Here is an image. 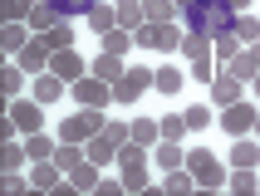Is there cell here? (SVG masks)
<instances>
[{"label": "cell", "instance_id": "obj_1", "mask_svg": "<svg viewBox=\"0 0 260 196\" xmlns=\"http://www.w3.org/2000/svg\"><path fill=\"white\" fill-rule=\"evenodd\" d=\"M236 5L231 0H187L182 10H177V20H182V29L187 35H206V40H216V35H226V29H236Z\"/></svg>", "mask_w": 260, "mask_h": 196}, {"label": "cell", "instance_id": "obj_2", "mask_svg": "<svg viewBox=\"0 0 260 196\" xmlns=\"http://www.w3.org/2000/svg\"><path fill=\"white\" fill-rule=\"evenodd\" d=\"M182 35H187V29H182V20H172V25H152V20H147V25L133 29V40L143 44V49H162V54L182 49Z\"/></svg>", "mask_w": 260, "mask_h": 196}, {"label": "cell", "instance_id": "obj_3", "mask_svg": "<svg viewBox=\"0 0 260 196\" xmlns=\"http://www.w3.org/2000/svg\"><path fill=\"white\" fill-rule=\"evenodd\" d=\"M103 108H79L74 118H64L59 123V142H88L93 133H103Z\"/></svg>", "mask_w": 260, "mask_h": 196}, {"label": "cell", "instance_id": "obj_4", "mask_svg": "<svg viewBox=\"0 0 260 196\" xmlns=\"http://www.w3.org/2000/svg\"><path fill=\"white\" fill-rule=\"evenodd\" d=\"M187 167L197 177V186H226V162H216V152H206V147L187 152Z\"/></svg>", "mask_w": 260, "mask_h": 196}, {"label": "cell", "instance_id": "obj_5", "mask_svg": "<svg viewBox=\"0 0 260 196\" xmlns=\"http://www.w3.org/2000/svg\"><path fill=\"white\" fill-rule=\"evenodd\" d=\"M147 88H157V74H152V69H128L113 84V103H138Z\"/></svg>", "mask_w": 260, "mask_h": 196}, {"label": "cell", "instance_id": "obj_6", "mask_svg": "<svg viewBox=\"0 0 260 196\" xmlns=\"http://www.w3.org/2000/svg\"><path fill=\"white\" fill-rule=\"evenodd\" d=\"M255 103H246V98H236L231 108H221V127H226V133H231V138H246L250 127H255Z\"/></svg>", "mask_w": 260, "mask_h": 196}, {"label": "cell", "instance_id": "obj_7", "mask_svg": "<svg viewBox=\"0 0 260 196\" xmlns=\"http://www.w3.org/2000/svg\"><path fill=\"white\" fill-rule=\"evenodd\" d=\"M10 118H15V127L29 138V133L44 127V103L40 98H10Z\"/></svg>", "mask_w": 260, "mask_h": 196}, {"label": "cell", "instance_id": "obj_8", "mask_svg": "<svg viewBox=\"0 0 260 196\" xmlns=\"http://www.w3.org/2000/svg\"><path fill=\"white\" fill-rule=\"evenodd\" d=\"M74 103L79 108H103V103H113V84H103V79H74Z\"/></svg>", "mask_w": 260, "mask_h": 196}, {"label": "cell", "instance_id": "obj_9", "mask_svg": "<svg viewBox=\"0 0 260 196\" xmlns=\"http://www.w3.org/2000/svg\"><path fill=\"white\" fill-rule=\"evenodd\" d=\"M49 54H54V49H49V44H44L40 35H35V40H29L25 49L15 54V64H20L25 74H49Z\"/></svg>", "mask_w": 260, "mask_h": 196}, {"label": "cell", "instance_id": "obj_10", "mask_svg": "<svg viewBox=\"0 0 260 196\" xmlns=\"http://www.w3.org/2000/svg\"><path fill=\"white\" fill-rule=\"evenodd\" d=\"M84 69H88V64L74 54V49H54V54H49V74H59L69 88H74V79H84Z\"/></svg>", "mask_w": 260, "mask_h": 196}, {"label": "cell", "instance_id": "obj_11", "mask_svg": "<svg viewBox=\"0 0 260 196\" xmlns=\"http://www.w3.org/2000/svg\"><path fill=\"white\" fill-rule=\"evenodd\" d=\"M236 98H246V84H241L231 69L221 74V79H211V103H216V108H231Z\"/></svg>", "mask_w": 260, "mask_h": 196}, {"label": "cell", "instance_id": "obj_12", "mask_svg": "<svg viewBox=\"0 0 260 196\" xmlns=\"http://www.w3.org/2000/svg\"><path fill=\"white\" fill-rule=\"evenodd\" d=\"M84 152H88V162H99V167H108V162H118V142L108 138V133H93V138L84 142Z\"/></svg>", "mask_w": 260, "mask_h": 196}, {"label": "cell", "instance_id": "obj_13", "mask_svg": "<svg viewBox=\"0 0 260 196\" xmlns=\"http://www.w3.org/2000/svg\"><path fill=\"white\" fill-rule=\"evenodd\" d=\"M29 40H35V35H29V20H5V29H0V44H5L10 54H20Z\"/></svg>", "mask_w": 260, "mask_h": 196}, {"label": "cell", "instance_id": "obj_14", "mask_svg": "<svg viewBox=\"0 0 260 196\" xmlns=\"http://www.w3.org/2000/svg\"><path fill=\"white\" fill-rule=\"evenodd\" d=\"M99 182H103V177H99V162H88V157L69 172V186H74V191H99Z\"/></svg>", "mask_w": 260, "mask_h": 196}, {"label": "cell", "instance_id": "obj_15", "mask_svg": "<svg viewBox=\"0 0 260 196\" xmlns=\"http://www.w3.org/2000/svg\"><path fill=\"white\" fill-rule=\"evenodd\" d=\"M88 74H93V79H103V84H118V79H123L128 69H123V54H99Z\"/></svg>", "mask_w": 260, "mask_h": 196}, {"label": "cell", "instance_id": "obj_16", "mask_svg": "<svg viewBox=\"0 0 260 196\" xmlns=\"http://www.w3.org/2000/svg\"><path fill=\"white\" fill-rule=\"evenodd\" d=\"M64 79H59V74H35V98H40V103H54V98H64Z\"/></svg>", "mask_w": 260, "mask_h": 196}, {"label": "cell", "instance_id": "obj_17", "mask_svg": "<svg viewBox=\"0 0 260 196\" xmlns=\"http://www.w3.org/2000/svg\"><path fill=\"white\" fill-rule=\"evenodd\" d=\"M99 40H103V54H128L133 44H138V40H133V29H123V25H113L108 35H99Z\"/></svg>", "mask_w": 260, "mask_h": 196}, {"label": "cell", "instance_id": "obj_18", "mask_svg": "<svg viewBox=\"0 0 260 196\" xmlns=\"http://www.w3.org/2000/svg\"><path fill=\"white\" fill-rule=\"evenodd\" d=\"M152 157H157V167H167V172H172V167H187V152H182V142H172V138H162Z\"/></svg>", "mask_w": 260, "mask_h": 196}, {"label": "cell", "instance_id": "obj_19", "mask_svg": "<svg viewBox=\"0 0 260 196\" xmlns=\"http://www.w3.org/2000/svg\"><path fill=\"white\" fill-rule=\"evenodd\" d=\"M113 10H118V25H123V29H138V25H147V15H143V0H118Z\"/></svg>", "mask_w": 260, "mask_h": 196}, {"label": "cell", "instance_id": "obj_20", "mask_svg": "<svg viewBox=\"0 0 260 196\" xmlns=\"http://www.w3.org/2000/svg\"><path fill=\"white\" fill-rule=\"evenodd\" d=\"M84 157H88V152H84V142H59V147H54V162L64 167V177H69V172L79 167Z\"/></svg>", "mask_w": 260, "mask_h": 196}, {"label": "cell", "instance_id": "obj_21", "mask_svg": "<svg viewBox=\"0 0 260 196\" xmlns=\"http://www.w3.org/2000/svg\"><path fill=\"white\" fill-rule=\"evenodd\" d=\"M143 15L152 25H172L177 20V0H143Z\"/></svg>", "mask_w": 260, "mask_h": 196}, {"label": "cell", "instance_id": "obj_22", "mask_svg": "<svg viewBox=\"0 0 260 196\" xmlns=\"http://www.w3.org/2000/svg\"><path fill=\"white\" fill-rule=\"evenodd\" d=\"M59 20H64V15L54 10V5H49V0H35V10H29V29H49V25H59Z\"/></svg>", "mask_w": 260, "mask_h": 196}, {"label": "cell", "instance_id": "obj_23", "mask_svg": "<svg viewBox=\"0 0 260 196\" xmlns=\"http://www.w3.org/2000/svg\"><path fill=\"white\" fill-rule=\"evenodd\" d=\"M0 162H5V172H20V167L29 162L25 142H20V138H5V147H0Z\"/></svg>", "mask_w": 260, "mask_h": 196}, {"label": "cell", "instance_id": "obj_24", "mask_svg": "<svg viewBox=\"0 0 260 196\" xmlns=\"http://www.w3.org/2000/svg\"><path fill=\"white\" fill-rule=\"evenodd\" d=\"M40 40L49 44V49H74V25H69V20H59V25H49V29H44Z\"/></svg>", "mask_w": 260, "mask_h": 196}, {"label": "cell", "instance_id": "obj_25", "mask_svg": "<svg viewBox=\"0 0 260 196\" xmlns=\"http://www.w3.org/2000/svg\"><path fill=\"white\" fill-rule=\"evenodd\" d=\"M231 167H260V142L241 138V142L231 147Z\"/></svg>", "mask_w": 260, "mask_h": 196}, {"label": "cell", "instance_id": "obj_26", "mask_svg": "<svg viewBox=\"0 0 260 196\" xmlns=\"http://www.w3.org/2000/svg\"><path fill=\"white\" fill-rule=\"evenodd\" d=\"M133 142L157 147V142H162V123H152V118H138V123H133Z\"/></svg>", "mask_w": 260, "mask_h": 196}, {"label": "cell", "instance_id": "obj_27", "mask_svg": "<svg viewBox=\"0 0 260 196\" xmlns=\"http://www.w3.org/2000/svg\"><path fill=\"white\" fill-rule=\"evenodd\" d=\"M54 147H59V138H44V133H29V138H25L29 162H40V157H54Z\"/></svg>", "mask_w": 260, "mask_h": 196}, {"label": "cell", "instance_id": "obj_28", "mask_svg": "<svg viewBox=\"0 0 260 196\" xmlns=\"http://www.w3.org/2000/svg\"><path fill=\"white\" fill-rule=\"evenodd\" d=\"M226 186H231V191H255L260 177H255V167H231L226 172Z\"/></svg>", "mask_w": 260, "mask_h": 196}, {"label": "cell", "instance_id": "obj_29", "mask_svg": "<svg viewBox=\"0 0 260 196\" xmlns=\"http://www.w3.org/2000/svg\"><path fill=\"white\" fill-rule=\"evenodd\" d=\"M162 186H167V191H172V196H187L191 186H197V177H191V167H172V172H167V182H162Z\"/></svg>", "mask_w": 260, "mask_h": 196}, {"label": "cell", "instance_id": "obj_30", "mask_svg": "<svg viewBox=\"0 0 260 196\" xmlns=\"http://www.w3.org/2000/svg\"><path fill=\"white\" fill-rule=\"evenodd\" d=\"M49 5H54L64 20H79V15L88 20V10H93V5H103V0H49Z\"/></svg>", "mask_w": 260, "mask_h": 196}, {"label": "cell", "instance_id": "obj_31", "mask_svg": "<svg viewBox=\"0 0 260 196\" xmlns=\"http://www.w3.org/2000/svg\"><path fill=\"white\" fill-rule=\"evenodd\" d=\"M88 25H93V35H108V29L118 25V10L113 5H93V10H88Z\"/></svg>", "mask_w": 260, "mask_h": 196}, {"label": "cell", "instance_id": "obj_32", "mask_svg": "<svg viewBox=\"0 0 260 196\" xmlns=\"http://www.w3.org/2000/svg\"><path fill=\"white\" fill-rule=\"evenodd\" d=\"M211 49H216V59H221V64H231V59L241 54V40H236V29H226V35H216V40H211Z\"/></svg>", "mask_w": 260, "mask_h": 196}, {"label": "cell", "instance_id": "obj_33", "mask_svg": "<svg viewBox=\"0 0 260 196\" xmlns=\"http://www.w3.org/2000/svg\"><path fill=\"white\" fill-rule=\"evenodd\" d=\"M236 40H241V44H255L260 40V15H236Z\"/></svg>", "mask_w": 260, "mask_h": 196}, {"label": "cell", "instance_id": "obj_34", "mask_svg": "<svg viewBox=\"0 0 260 196\" xmlns=\"http://www.w3.org/2000/svg\"><path fill=\"white\" fill-rule=\"evenodd\" d=\"M182 54L187 59H211V40L206 35H182Z\"/></svg>", "mask_w": 260, "mask_h": 196}, {"label": "cell", "instance_id": "obj_35", "mask_svg": "<svg viewBox=\"0 0 260 196\" xmlns=\"http://www.w3.org/2000/svg\"><path fill=\"white\" fill-rule=\"evenodd\" d=\"M118 162H123V167H143L147 147H143V142H123V147H118Z\"/></svg>", "mask_w": 260, "mask_h": 196}, {"label": "cell", "instance_id": "obj_36", "mask_svg": "<svg viewBox=\"0 0 260 196\" xmlns=\"http://www.w3.org/2000/svg\"><path fill=\"white\" fill-rule=\"evenodd\" d=\"M182 84H187V79H182V69H172V64H167V69H157V88H162V93H182Z\"/></svg>", "mask_w": 260, "mask_h": 196}, {"label": "cell", "instance_id": "obj_37", "mask_svg": "<svg viewBox=\"0 0 260 196\" xmlns=\"http://www.w3.org/2000/svg\"><path fill=\"white\" fill-rule=\"evenodd\" d=\"M123 191H147V162L143 167H123Z\"/></svg>", "mask_w": 260, "mask_h": 196}, {"label": "cell", "instance_id": "obj_38", "mask_svg": "<svg viewBox=\"0 0 260 196\" xmlns=\"http://www.w3.org/2000/svg\"><path fill=\"white\" fill-rule=\"evenodd\" d=\"M29 10H35V0H0V15L5 20H29Z\"/></svg>", "mask_w": 260, "mask_h": 196}, {"label": "cell", "instance_id": "obj_39", "mask_svg": "<svg viewBox=\"0 0 260 196\" xmlns=\"http://www.w3.org/2000/svg\"><path fill=\"white\" fill-rule=\"evenodd\" d=\"M182 118H187V127H191V133H202V127L211 123V108H206V103H191V108L182 113Z\"/></svg>", "mask_w": 260, "mask_h": 196}, {"label": "cell", "instance_id": "obj_40", "mask_svg": "<svg viewBox=\"0 0 260 196\" xmlns=\"http://www.w3.org/2000/svg\"><path fill=\"white\" fill-rule=\"evenodd\" d=\"M182 133H191V127H187V118H182V113H172V118H162V138L182 142Z\"/></svg>", "mask_w": 260, "mask_h": 196}, {"label": "cell", "instance_id": "obj_41", "mask_svg": "<svg viewBox=\"0 0 260 196\" xmlns=\"http://www.w3.org/2000/svg\"><path fill=\"white\" fill-rule=\"evenodd\" d=\"M20 79H25V69H20V64H10V69L0 74V88H5L10 98H20Z\"/></svg>", "mask_w": 260, "mask_h": 196}, {"label": "cell", "instance_id": "obj_42", "mask_svg": "<svg viewBox=\"0 0 260 196\" xmlns=\"http://www.w3.org/2000/svg\"><path fill=\"white\" fill-rule=\"evenodd\" d=\"M103 133H108V138H113L118 147H123V142H133V123H108Z\"/></svg>", "mask_w": 260, "mask_h": 196}, {"label": "cell", "instance_id": "obj_43", "mask_svg": "<svg viewBox=\"0 0 260 196\" xmlns=\"http://www.w3.org/2000/svg\"><path fill=\"white\" fill-rule=\"evenodd\" d=\"M191 79H211V59H191Z\"/></svg>", "mask_w": 260, "mask_h": 196}, {"label": "cell", "instance_id": "obj_44", "mask_svg": "<svg viewBox=\"0 0 260 196\" xmlns=\"http://www.w3.org/2000/svg\"><path fill=\"white\" fill-rule=\"evenodd\" d=\"M5 191H25V177L20 172H5Z\"/></svg>", "mask_w": 260, "mask_h": 196}, {"label": "cell", "instance_id": "obj_45", "mask_svg": "<svg viewBox=\"0 0 260 196\" xmlns=\"http://www.w3.org/2000/svg\"><path fill=\"white\" fill-rule=\"evenodd\" d=\"M231 5H236V10H246V5H250V0H231Z\"/></svg>", "mask_w": 260, "mask_h": 196}, {"label": "cell", "instance_id": "obj_46", "mask_svg": "<svg viewBox=\"0 0 260 196\" xmlns=\"http://www.w3.org/2000/svg\"><path fill=\"white\" fill-rule=\"evenodd\" d=\"M250 88H255V93H260V74H255V79H250Z\"/></svg>", "mask_w": 260, "mask_h": 196}, {"label": "cell", "instance_id": "obj_47", "mask_svg": "<svg viewBox=\"0 0 260 196\" xmlns=\"http://www.w3.org/2000/svg\"><path fill=\"white\" fill-rule=\"evenodd\" d=\"M255 133H260V113H255Z\"/></svg>", "mask_w": 260, "mask_h": 196}, {"label": "cell", "instance_id": "obj_48", "mask_svg": "<svg viewBox=\"0 0 260 196\" xmlns=\"http://www.w3.org/2000/svg\"><path fill=\"white\" fill-rule=\"evenodd\" d=\"M182 5H187V0H177V10H182Z\"/></svg>", "mask_w": 260, "mask_h": 196}]
</instances>
